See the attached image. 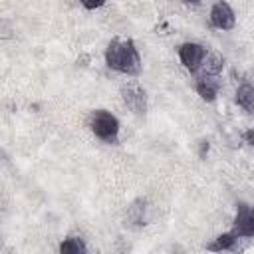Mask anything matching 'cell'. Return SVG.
Returning a JSON list of instances; mask_svg holds the SVG:
<instances>
[{
	"instance_id": "6da1fadb",
	"label": "cell",
	"mask_w": 254,
	"mask_h": 254,
	"mask_svg": "<svg viewBox=\"0 0 254 254\" xmlns=\"http://www.w3.org/2000/svg\"><path fill=\"white\" fill-rule=\"evenodd\" d=\"M105 64L119 73L137 75L141 71V56L135 42L131 38H113L105 48Z\"/></svg>"
},
{
	"instance_id": "7a4b0ae2",
	"label": "cell",
	"mask_w": 254,
	"mask_h": 254,
	"mask_svg": "<svg viewBox=\"0 0 254 254\" xmlns=\"http://www.w3.org/2000/svg\"><path fill=\"white\" fill-rule=\"evenodd\" d=\"M89 129L103 143L115 145L119 141V119L105 109H97L89 115Z\"/></svg>"
},
{
	"instance_id": "3957f363",
	"label": "cell",
	"mask_w": 254,
	"mask_h": 254,
	"mask_svg": "<svg viewBox=\"0 0 254 254\" xmlns=\"http://www.w3.org/2000/svg\"><path fill=\"white\" fill-rule=\"evenodd\" d=\"M232 232L238 238H254V206L238 200L232 220Z\"/></svg>"
},
{
	"instance_id": "277c9868",
	"label": "cell",
	"mask_w": 254,
	"mask_h": 254,
	"mask_svg": "<svg viewBox=\"0 0 254 254\" xmlns=\"http://www.w3.org/2000/svg\"><path fill=\"white\" fill-rule=\"evenodd\" d=\"M121 99L135 115H145L147 113V91L143 89L141 83H137V81L125 83L121 87Z\"/></svg>"
},
{
	"instance_id": "5b68a950",
	"label": "cell",
	"mask_w": 254,
	"mask_h": 254,
	"mask_svg": "<svg viewBox=\"0 0 254 254\" xmlns=\"http://www.w3.org/2000/svg\"><path fill=\"white\" fill-rule=\"evenodd\" d=\"M206 56V48L196 42H185L179 46V60L189 71H196L198 67H202Z\"/></svg>"
},
{
	"instance_id": "8992f818",
	"label": "cell",
	"mask_w": 254,
	"mask_h": 254,
	"mask_svg": "<svg viewBox=\"0 0 254 254\" xmlns=\"http://www.w3.org/2000/svg\"><path fill=\"white\" fill-rule=\"evenodd\" d=\"M210 26L216 30H232L236 24V14L228 2H216L210 8Z\"/></svg>"
},
{
	"instance_id": "52a82bcc",
	"label": "cell",
	"mask_w": 254,
	"mask_h": 254,
	"mask_svg": "<svg viewBox=\"0 0 254 254\" xmlns=\"http://www.w3.org/2000/svg\"><path fill=\"white\" fill-rule=\"evenodd\" d=\"M194 89H196V93L200 95V99H204V101L210 103V101H214L216 95H218L220 81H218V77H214V75H200V77L196 79Z\"/></svg>"
},
{
	"instance_id": "ba28073f",
	"label": "cell",
	"mask_w": 254,
	"mask_h": 254,
	"mask_svg": "<svg viewBox=\"0 0 254 254\" xmlns=\"http://www.w3.org/2000/svg\"><path fill=\"white\" fill-rule=\"evenodd\" d=\"M236 242H238V236L232 230H228V232L218 234L212 242H208L206 244V250L208 252H228V250H234Z\"/></svg>"
},
{
	"instance_id": "9c48e42d",
	"label": "cell",
	"mask_w": 254,
	"mask_h": 254,
	"mask_svg": "<svg viewBox=\"0 0 254 254\" xmlns=\"http://www.w3.org/2000/svg\"><path fill=\"white\" fill-rule=\"evenodd\" d=\"M236 103L254 115V85L250 83H242L238 89H236Z\"/></svg>"
},
{
	"instance_id": "30bf717a",
	"label": "cell",
	"mask_w": 254,
	"mask_h": 254,
	"mask_svg": "<svg viewBox=\"0 0 254 254\" xmlns=\"http://www.w3.org/2000/svg\"><path fill=\"white\" fill-rule=\"evenodd\" d=\"M60 254H87V246L79 236H67L60 242Z\"/></svg>"
},
{
	"instance_id": "8fae6325",
	"label": "cell",
	"mask_w": 254,
	"mask_h": 254,
	"mask_svg": "<svg viewBox=\"0 0 254 254\" xmlns=\"http://www.w3.org/2000/svg\"><path fill=\"white\" fill-rule=\"evenodd\" d=\"M222 67H224V58L220 54H208L206 60H204V64H202V69H204L202 75H214V77H218L220 71H222Z\"/></svg>"
},
{
	"instance_id": "7c38bea8",
	"label": "cell",
	"mask_w": 254,
	"mask_h": 254,
	"mask_svg": "<svg viewBox=\"0 0 254 254\" xmlns=\"http://www.w3.org/2000/svg\"><path fill=\"white\" fill-rule=\"evenodd\" d=\"M242 137H244V141H246V143H248V145H250V147L254 149V127H250V129H246Z\"/></svg>"
},
{
	"instance_id": "4fadbf2b",
	"label": "cell",
	"mask_w": 254,
	"mask_h": 254,
	"mask_svg": "<svg viewBox=\"0 0 254 254\" xmlns=\"http://www.w3.org/2000/svg\"><path fill=\"white\" fill-rule=\"evenodd\" d=\"M99 6H103V2H95V4H83V8H87V10H95V8H99Z\"/></svg>"
}]
</instances>
